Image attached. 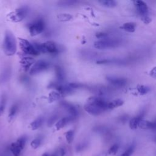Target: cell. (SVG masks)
<instances>
[{"mask_svg": "<svg viewBox=\"0 0 156 156\" xmlns=\"http://www.w3.org/2000/svg\"><path fill=\"white\" fill-rule=\"evenodd\" d=\"M107 102L101 96H95L90 97L84 105V110L92 116H99L108 109Z\"/></svg>", "mask_w": 156, "mask_h": 156, "instance_id": "6da1fadb", "label": "cell"}, {"mask_svg": "<svg viewBox=\"0 0 156 156\" xmlns=\"http://www.w3.org/2000/svg\"><path fill=\"white\" fill-rule=\"evenodd\" d=\"M2 48L4 53L8 56H12L16 52V38L13 33L9 30H7L5 32Z\"/></svg>", "mask_w": 156, "mask_h": 156, "instance_id": "7a4b0ae2", "label": "cell"}, {"mask_svg": "<svg viewBox=\"0 0 156 156\" xmlns=\"http://www.w3.org/2000/svg\"><path fill=\"white\" fill-rule=\"evenodd\" d=\"M122 40L118 38H104L94 43V46L98 49H107L116 48L122 44Z\"/></svg>", "mask_w": 156, "mask_h": 156, "instance_id": "3957f363", "label": "cell"}, {"mask_svg": "<svg viewBox=\"0 0 156 156\" xmlns=\"http://www.w3.org/2000/svg\"><path fill=\"white\" fill-rule=\"evenodd\" d=\"M39 53H49L51 54H56L58 52V48L54 41H47L44 43L38 44H33Z\"/></svg>", "mask_w": 156, "mask_h": 156, "instance_id": "277c9868", "label": "cell"}, {"mask_svg": "<svg viewBox=\"0 0 156 156\" xmlns=\"http://www.w3.org/2000/svg\"><path fill=\"white\" fill-rule=\"evenodd\" d=\"M28 12L29 9L26 6L18 8L9 14V19L13 23H19L27 16Z\"/></svg>", "mask_w": 156, "mask_h": 156, "instance_id": "5b68a950", "label": "cell"}, {"mask_svg": "<svg viewBox=\"0 0 156 156\" xmlns=\"http://www.w3.org/2000/svg\"><path fill=\"white\" fill-rule=\"evenodd\" d=\"M19 44L21 51L26 54L37 55L40 54L35 48L34 45L26 39L20 38Z\"/></svg>", "mask_w": 156, "mask_h": 156, "instance_id": "8992f818", "label": "cell"}, {"mask_svg": "<svg viewBox=\"0 0 156 156\" xmlns=\"http://www.w3.org/2000/svg\"><path fill=\"white\" fill-rule=\"evenodd\" d=\"M45 29V23L42 19L33 21L29 26V31L31 36H36L43 32Z\"/></svg>", "mask_w": 156, "mask_h": 156, "instance_id": "52a82bcc", "label": "cell"}, {"mask_svg": "<svg viewBox=\"0 0 156 156\" xmlns=\"http://www.w3.org/2000/svg\"><path fill=\"white\" fill-rule=\"evenodd\" d=\"M49 67V64L43 60L37 61L30 68L29 74L30 75H36L44 71L47 70Z\"/></svg>", "mask_w": 156, "mask_h": 156, "instance_id": "ba28073f", "label": "cell"}, {"mask_svg": "<svg viewBox=\"0 0 156 156\" xmlns=\"http://www.w3.org/2000/svg\"><path fill=\"white\" fill-rule=\"evenodd\" d=\"M106 80L112 85L117 87H124L127 83V80L125 78L115 76H106Z\"/></svg>", "mask_w": 156, "mask_h": 156, "instance_id": "9c48e42d", "label": "cell"}, {"mask_svg": "<svg viewBox=\"0 0 156 156\" xmlns=\"http://www.w3.org/2000/svg\"><path fill=\"white\" fill-rule=\"evenodd\" d=\"M133 4L138 13L141 16V17L147 15L148 7L144 1L136 0L133 1Z\"/></svg>", "mask_w": 156, "mask_h": 156, "instance_id": "30bf717a", "label": "cell"}, {"mask_svg": "<svg viewBox=\"0 0 156 156\" xmlns=\"http://www.w3.org/2000/svg\"><path fill=\"white\" fill-rule=\"evenodd\" d=\"M61 105L62 107L68 112V113H69V116H72L73 118H75L77 116L78 114H79V112L77 108L76 107V106H74L73 104L68 102H62L61 103Z\"/></svg>", "mask_w": 156, "mask_h": 156, "instance_id": "8fae6325", "label": "cell"}, {"mask_svg": "<svg viewBox=\"0 0 156 156\" xmlns=\"http://www.w3.org/2000/svg\"><path fill=\"white\" fill-rule=\"evenodd\" d=\"M145 115L144 111H141L137 116L132 118L129 121V127L131 129L135 130L138 127L140 122L143 119V117Z\"/></svg>", "mask_w": 156, "mask_h": 156, "instance_id": "7c38bea8", "label": "cell"}, {"mask_svg": "<svg viewBox=\"0 0 156 156\" xmlns=\"http://www.w3.org/2000/svg\"><path fill=\"white\" fill-rule=\"evenodd\" d=\"M97 64L99 65H110V64H116V65H123L126 63L124 60H121L119 58H105L98 60L96 62Z\"/></svg>", "mask_w": 156, "mask_h": 156, "instance_id": "4fadbf2b", "label": "cell"}, {"mask_svg": "<svg viewBox=\"0 0 156 156\" xmlns=\"http://www.w3.org/2000/svg\"><path fill=\"white\" fill-rule=\"evenodd\" d=\"M75 118H73L71 116H66V117H63L62 119H60V120H58L55 124V127L56 129V130H58L62 128H63L65 126H66L69 122H70L71 121H73Z\"/></svg>", "mask_w": 156, "mask_h": 156, "instance_id": "5bb4252c", "label": "cell"}, {"mask_svg": "<svg viewBox=\"0 0 156 156\" xmlns=\"http://www.w3.org/2000/svg\"><path fill=\"white\" fill-rule=\"evenodd\" d=\"M138 127L143 129H153L156 128V122L143 119L140 122Z\"/></svg>", "mask_w": 156, "mask_h": 156, "instance_id": "9a60e30c", "label": "cell"}, {"mask_svg": "<svg viewBox=\"0 0 156 156\" xmlns=\"http://www.w3.org/2000/svg\"><path fill=\"white\" fill-rule=\"evenodd\" d=\"M44 119L42 116H39L34 120L30 124V127L32 130H35L39 129L43 124Z\"/></svg>", "mask_w": 156, "mask_h": 156, "instance_id": "2e32d148", "label": "cell"}, {"mask_svg": "<svg viewBox=\"0 0 156 156\" xmlns=\"http://www.w3.org/2000/svg\"><path fill=\"white\" fill-rule=\"evenodd\" d=\"M136 24L134 22H128L126 23L122 24V26H121V29H123L124 30L127 32H133L135 30Z\"/></svg>", "mask_w": 156, "mask_h": 156, "instance_id": "e0dca14e", "label": "cell"}, {"mask_svg": "<svg viewBox=\"0 0 156 156\" xmlns=\"http://www.w3.org/2000/svg\"><path fill=\"white\" fill-rule=\"evenodd\" d=\"M10 150L13 156H20L22 149L20 147L18 144L15 142L12 143L10 146Z\"/></svg>", "mask_w": 156, "mask_h": 156, "instance_id": "ac0fdd59", "label": "cell"}, {"mask_svg": "<svg viewBox=\"0 0 156 156\" xmlns=\"http://www.w3.org/2000/svg\"><path fill=\"white\" fill-rule=\"evenodd\" d=\"M124 101L120 99H115L111 102H109L108 104V109H113L115 108L120 107L122 105Z\"/></svg>", "mask_w": 156, "mask_h": 156, "instance_id": "d6986e66", "label": "cell"}, {"mask_svg": "<svg viewBox=\"0 0 156 156\" xmlns=\"http://www.w3.org/2000/svg\"><path fill=\"white\" fill-rule=\"evenodd\" d=\"M98 2L102 6L108 8H113L116 6V2L113 0H101Z\"/></svg>", "mask_w": 156, "mask_h": 156, "instance_id": "ffe728a7", "label": "cell"}, {"mask_svg": "<svg viewBox=\"0 0 156 156\" xmlns=\"http://www.w3.org/2000/svg\"><path fill=\"white\" fill-rule=\"evenodd\" d=\"M55 76L57 77V79L58 81H62L65 77V73L63 69L59 66H57L55 68Z\"/></svg>", "mask_w": 156, "mask_h": 156, "instance_id": "44dd1931", "label": "cell"}, {"mask_svg": "<svg viewBox=\"0 0 156 156\" xmlns=\"http://www.w3.org/2000/svg\"><path fill=\"white\" fill-rule=\"evenodd\" d=\"M77 2L76 1H60L57 2V4L62 7H68L75 5Z\"/></svg>", "mask_w": 156, "mask_h": 156, "instance_id": "7402d4cb", "label": "cell"}, {"mask_svg": "<svg viewBox=\"0 0 156 156\" xmlns=\"http://www.w3.org/2000/svg\"><path fill=\"white\" fill-rule=\"evenodd\" d=\"M18 110V106L16 104H13V105H12V107H10V110H9V116H8V118H9V121H11L14 116H15L16 112Z\"/></svg>", "mask_w": 156, "mask_h": 156, "instance_id": "603a6c76", "label": "cell"}, {"mask_svg": "<svg viewBox=\"0 0 156 156\" xmlns=\"http://www.w3.org/2000/svg\"><path fill=\"white\" fill-rule=\"evenodd\" d=\"M7 102V97L5 94H3L0 99V116H1L4 112Z\"/></svg>", "mask_w": 156, "mask_h": 156, "instance_id": "cb8c5ba5", "label": "cell"}, {"mask_svg": "<svg viewBox=\"0 0 156 156\" xmlns=\"http://www.w3.org/2000/svg\"><path fill=\"white\" fill-rule=\"evenodd\" d=\"M61 96H62V94L58 91H52L49 93V101L51 102L57 101L61 98Z\"/></svg>", "mask_w": 156, "mask_h": 156, "instance_id": "d4e9b609", "label": "cell"}, {"mask_svg": "<svg viewBox=\"0 0 156 156\" xmlns=\"http://www.w3.org/2000/svg\"><path fill=\"white\" fill-rule=\"evenodd\" d=\"M65 138L68 144H71L74 139V131L73 130H69L65 133Z\"/></svg>", "mask_w": 156, "mask_h": 156, "instance_id": "484cf974", "label": "cell"}, {"mask_svg": "<svg viewBox=\"0 0 156 156\" xmlns=\"http://www.w3.org/2000/svg\"><path fill=\"white\" fill-rule=\"evenodd\" d=\"M136 89H137L138 92L141 95L146 94H147L151 90V89H150V88L149 87H147V86H145V85H138Z\"/></svg>", "mask_w": 156, "mask_h": 156, "instance_id": "4316f807", "label": "cell"}, {"mask_svg": "<svg viewBox=\"0 0 156 156\" xmlns=\"http://www.w3.org/2000/svg\"><path fill=\"white\" fill-rule=\"evenodd\" d=\"M41 138L37 137V138L34 139L31 141L30 146H31V147L33 149H37L41 145Z\"/></svg>", "mask_w": 156, "mask_h": 156, "instance_id": "83f0119b", "label": "cell"}, {"mask_svg": "<svg viewBox=\"0 0 156 156\" xmlns=\"http://www.w3.org/2000/svg\"><path fill=\"white\" fill-rule=\"evenodd\" d=\"M57 18L59 20L62 21H69L72 19L73 16L70 14L68 13H62L59 14L57 16Z\"/></svg>", "mask_w": 156, "mask_h": 156, "instance_id": "f1b7e54d", "label": "cell"}, {"mask_svg": "<svg viewBox=\"0 0 156 156\" xmlns=\"http://www.w3.org/2000/svg\"><path fill=\"white\" fill-rule=\"evenodd\" d=\"M27 141V138L26 136H23L19 138L16 141V143L18 144V145L20 146V147L23 150L26 145V143Z\"/></svg>", "mask_w": 156, "mask_h": 156, "instance_id": "f546056e", "label": "cell"}, {"mask_svg": "<svg viewBox=\"0 0 156 156\" xmlns=\"http://www.w3.org/2000/svg\"><path fill=\"white\" fill-rule=\"evenodd\" d=\"M134 149H135V145L132 144L121 154V156H131L134 151Z\"/></svg>", "mask_w": 156, "mask_h": 156, "instance_id": "4dcf8cb0", "label": "cell"}, {"mask_svg": "<svg viewBox=\"0 0 156 156\" xmlns=\"http://www.w3.org/2000/svg\"><path fill=\"white\" fill-rule=\"evenodd\" d=\"M118 149H119L118 144H115L110 147V149L108 151V154L110 155H115L118 151Z\"/></svg>", "mask_w": 156, "mask_h": 156, "instance_id": "1f68e13d", "label": "cell"}, {"mask_svg": "<svg viewBox=\"0 0 156 156\" xmlns=\"http://www.w3.org/2000/svg\"><path fill=\"white\" fill-rule=\"evenodd\" d=\"M25 58L26 59L23 60L22 63H23V67L24 68V69H26L30 67L31 65L32 64V62H31V60L30 59H28L29 58Z\"/></svg>", "mask_w": 156, "mask_h": 156, "instance_id": "d6a6232c", "label": "cell"}, {"mask_svg": "<svg viewBox=\"0 0 156 156\" xmlns=\"http://www.w3.org/2000/svg\"><path fill=\"white\" fill-rule=\"evenodd\" d=\"M57 119V116L56 115H52V116H51V118L49 119V120L48 121V126L49 127L52 126L55 122Z\"/></svg>", "mask_w": 156, "mask_h": 156, "instance_id": "836d02e7", "label": "cell"}, {"mask_svg": "<svg viewBox=\"0 0 156 156\" xmlns=\"http://www.w3.org/2000/svg\"><path fill=\"white\" fill-rule=\"evenodd\" d=\"M108 36V34L105 32H98L96 34V38H99V39H104V38H106Z\"/></svg>", "mask_w": 156, "mask_h": 156, "instance_id": "e575fe53", "label": "cell"}, {"mask_svg": "<svg viewBox=\"0 0 156 156\" xmlns=\"http://www.w3.org/2000/svg\"><path fill=\"white\" fill-rule=\"evenodd\" d=\"M141 20L143 21V23L146 24H149L151 21V18L150 17H149L147 15L146 16H144L141 17Z\"/></svg>", "mask_w": 156, "mask_h": 156, "instance_id": "d590c367", "label": "cell"}, {"mask_svg": "<svg viewBox=\"0 0 156 156\" xmlns=\"http://www.w3.org/2000/svg\"><path fill=\"white\" fill-rule=\"evenodd\" d=\"M150 74L152 76H155L156 75V66L154 67L150 71Z\"/></svg>", "mask_w": 156, "mask_h": 156, "instance_id": "8d00e7d4", "label": "cell"}, {"mask_svg": "<svg viewBox=\"0 0 156 156\" xmlns=\"http://www.w3.org/2000/svg\"><path fill=\"white\" fill-rule=\"evenodd\" d=\"M42 156H49V155H48V154H47V153H44V154H43Z\"/></svg>", "mask_w": 156, "mask_h": 156, "instance_id": "74e56055", "label": "cell"}]
</instances>
